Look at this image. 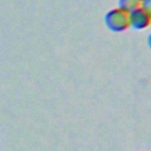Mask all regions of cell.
Here are the masks:
<instances>
[{
  "instance_id": "1",
  "label": "cell",
  "mask_w": 151,
  "mask_h": 151,
  "mask_svg": "<svg viewBox=\"0 0 151 151\" xmlns=\"http://www.w3.org/2000/svg\"><path fill=\"white\" fill-rule=\"evenodd\" d=\"M105 24L110 31L123 32L130 27L129 26V13L119 7L113 8L106 13Z\"/></svg>"
},
{
  "instance_id": "2",
  "label": "cell",
  "mask_w": 151,
  "mask_h": 151,
  "mask_svg": "<svg viewBox=\"0 0 151 151\" xmlns=\"http://www.w3.org/2000/svg\"><path fill=\"white\" fill-rule=\"evenodd\" d=\"M150 24H151V13L146 7L140 6L137 9L129 13V26L130 27L134 29H144L149 27Z\"/></svg>"
},
{
  "instance_id": "3",
  "label": "cell",
  "mask_w": 151,
  "mask_h": 151,
  "mask_svg": "<svg viewBox=\"0 0 151 151\" xmlns=\"http://www.w3.org/2000/svg\"><path fill=\"white\" fill-rule=\"evenodd\" d=\"M142 6L140 0H119V8L126 11L127 13L137 9Z\"/></svg>"
},
{
  "instance_id": "4",
  "label": "cell",
  "mask_w": 151,
  "mask_h": 151,
  "mask_svg": "<svg viewBox=\"0 0 151 151\" xmlns=\"http://www.w3.org/2000/svg\"><path fill=\"white\" fill-rule=\"evenodd\" d=\"M145 1H147V0H140V2H145Z\"/></svg>"
}]
</instances>
